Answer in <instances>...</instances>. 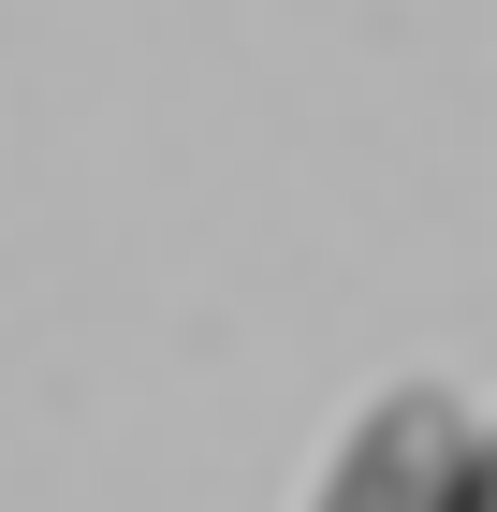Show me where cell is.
Returning a JSON list of instances; mask_svg holds the SVG:
<instances>
[{"label": "cell", "instance_id": "cell-1", "mask_svg": "<svg viewBox=\"0 0 497 512\" xmlns=\"http://www.w3.org/2000/svg\"><path fill=\"white\" fill-rule=\"evenodd\" d=\"M468 410L439 381H395L366 395V425L337 439V469H322V512H468Z\"/></svg>", "mask_w": 497, "mask_h": 512}, {"label": "cell", "instance_id": "cell-2", "mask_svg": "<svg viewBox=\"0 0 497 512\" xmlns=\"http://www.w3.org/2000/svg\"><path fill=\"white\" fill-rule=\"evenodd\" d=\"M468 512H497V425L468 439Z\"/></svg>", "mask_w": 497, "mask_h": 512}]
</instances>
